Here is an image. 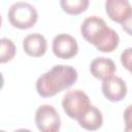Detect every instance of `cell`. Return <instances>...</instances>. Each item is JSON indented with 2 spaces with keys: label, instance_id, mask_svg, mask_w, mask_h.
<instances>
[{
  "label": "cell",
  "instance_id": "cell-1",
  "mask_svg": "<svg viewBox=\"0 0 132 132\" xmlns=\"http://www.w3.org/2000/svg\"><path fill=\"white\" fill-rule=\"evenodd\" d=\"M80 33L89 43L102 53L113 52L120 42L118 33L109 28L103 19L96 15L89 16L82 22Z\"/></svg>",
  "mask_w": 132,
  "mask_h": 132
},
{
  "label": "cell",
  "instance_id": "cell-2",
  "mask_svg": "<svg viewBox=\"0 0 132 132\" xmlns=\"http://www.w3.org/2000/svg\"><path fill=\"white\" fill-rule=\"evenodd\" d=\"M77 71L68 65H55L41 74L36 81V91L39 96L48 98L73 86L77 80Z\"/></svg>",
  "mask_w": 132,
  "mask_h": 132
},
{
  "label": "cell",
  "instance_id": "cell-3",
  "mask_svg": "<svg viewBox=\"0 0 132 132\" xmlns=\"http://www.w3.org/2000/svg\"><path fill=\"white\" fill-rule=\"evenodd\" d=\"M7 16L12 27L26 30L32 28L36 24L38 20V12L30 3L20 1L10 6Z\"/></svg>",
  "mask_w": 132,
  "mask_h": 132
},
{
  "label": "cell",
  "instance_id": "cell-4",
  "mask_svg": "<svg viewBox=\"0 0 132 132\" xmlns=\"http://www.w3.org/2000/svg\"><path fill=\"white\" fill-rule=\"evenodd\" d=\"M90 105L91 102L89 96L81 90H71L63 96L62 107L66 116L70 119L78 120Z\"/></svg>",
  "mask_w": 132,
  "mask_h": 132
},
{
  "label": "cell",
  "instance_id": "cell-5",
  "mask_svg": "<svg viewBox=\"0 0 132 132\" xmlns=\"http://www.w3.org/2000/svg\"><path fill=\"white\" fill-rule=\"evenodd\" d=\"M34 120L41 132H58L61 128V118L53 105H40L35 112Z\"/></svg>",
  "mask_w": 132,
  "mask_h": 132
},
{
  "label": "cell",
  "instance_id": "cell-6",
  "mask_svg": "<svg viewBox=\"0 0 132 132\" xmlns=\"http://www.w3.org/2000/svg\"><path fill=\"white\" fill-rule=\"evenodd\" d=\"M52 48L56 57L67 60L76 56L78 52V44L73 36L62 33L54 38Z\"/></svg>",
  "mask_w": 132,
  "mask_h": 132
},
{
  "label": "cell",
  "instance_id": "cell-7",
  "mask_svg": "<svg viewBox=\"0 0 132 132\" xmlns=\"http://www.w3.org/2000/svg\"><path fill=\"white\" fill-rule=\"evenodd\" d=\"M101 89L104 97L111 102H119L123 100L127 95L126 82L123 78L114 75L104 79Z\"/></svg>",
  "mask_w": 132,
  "mask_h": 132
},
{
  "label": "cell",
  "instance_id": "cell-8",
  "mask_svg": "<svg viewBox=\"0 0 132 132\" xmlns=\"http://www.w3.org/2000/svg\"><path fill=\"white\" fill-rule=\"evenodd\" d=\"M132 7L129 0H106L105 11L109 19L116 23L122 24L130 14Z\"/></svg>",
  "mask_w": 132,
  "mask_h": 132
},
{
  "label": "cell",
  "instance_id": "cell-9",
  "mask_svg": "<svg viewBox=\"0 0 132 132\" xmlns=\"http://www.w3.org/2000/svg\"><path fill=\"white\" fill-rule=\"evenodd\" d=\"M23 48L30 57H41L46 53L47 42L45 37L39 33L29 34L23 40Z\"/></svg>",
  "mask_w": 132,
  "mask_h": 132
},
{
  "label": "cell",
  "instance_id": "cell-10",
  "mask_svg": "<svg viewBox=\"0 0 132 132\" xmlns=\"http://www.w3.org/2000/svg\"><path fill=\"white\" fill-rule=\"evenodd\" d=\"M90 71L95 78L104 80L113 75V73L117 71V67L111 59L98 57L91 62Z\"/></svg>",
  "mask_w": 132,
  "mask_h": 132
},
{
  "label": "cell",
  "instance_id": "cell-11",
  "mask_svg": "<svg viewBox=\"0 0 132 132\" xmlns=\"http://www.w3.org/2000/svg\"><path fill=\"white\" fill-rule=\"evenodd\" d=\"M77 122L81 128L89 131H95L101 128L103 124V116L96 106L91 104L86 112L77 120Z\"/></svg>",
  "mask_w": 132,
  "mask_h": 132
},
{
  "label": "cell",
  "instance_id": "cell-12",
  "mask_svg": "<svg viewBox=\"0 0 132 132\" xmlns=\"http://www.w3.org/2000/svg\"><path fill=\"white\" fill-rule=\"evenodd\" d=\"M89 3L90 0H60L63 11L71 15H77L86 11L89 7Z\"/></svg>",
  "mask_w": 132,
  "mask_h": 132
},
{
  "label": "cell",
  "instance_id": "cell-13",
  "mask_svg": "<svg viewBox=\"0 0 132 132\" xmlns=\"http://www.w3.org/2000/svg\"><path fill=\"white\" fill-rule=\"evenodd\" d=\"M15 45L11 39L1 38L0 40V63H6L11 61L15 56Z\"/></svg>",
  "mask_w": 132,
  "mask_h": 132
},
{
  "label": "cell",
  "instance_id": "cell-14",
  "mask_svg": "<svg viewBox=\"0 0 132 132\" xmlns=\"http://www.w3.org/2000/svg\"><path fill=\"white\" fill-rule=\"evenodd\" d=\"M121 63L131 74H132V47L124 50L121 54Z\"/></svg>",
  "mask_w": 132,
  "mask_h": 132
},
{
  "label": "cell",
  "instance_id": "cell-15",
  "mask_svg": "<svg viewBox=\"0 0 132 132\" xmlns=\"http://www.w3.org/2000/svg\"><path fill=\"white\" fill-rule=\"evenodd\" d=\"M124 122H125V131L132 132V104L128 105L124 110Z\"/></svg>",
  "mask_w": 132,
  "mask_h": 132
},
{
  "label": "cell",
  "instance_id": "cell-16",
  "mask_svg": "<svg viewBox=\"0 0 132 132\" xmlns=\"http://www.w3.org/2000/svg\"><path fill=\"white\" fill-rule=\"evenodd\" d=\"M123 30L130 36H132V10L130 12V14L128 15V18L121 24Z\"/></svg>",
  "mask_w": 132,
  "mask_h": 132
}]
</instances>
